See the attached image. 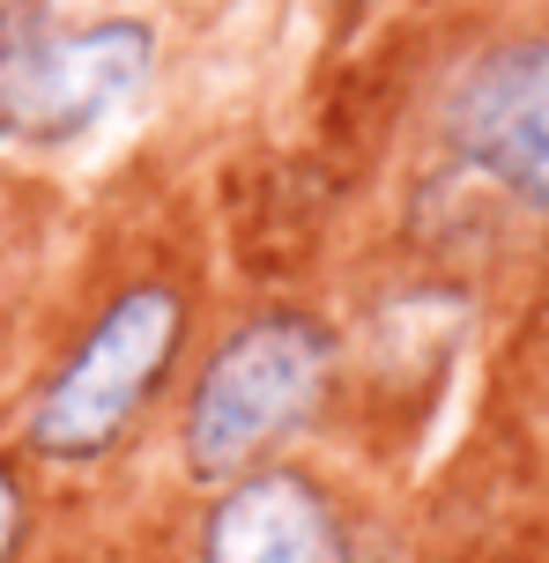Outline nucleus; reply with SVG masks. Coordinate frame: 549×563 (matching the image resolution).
Wrapping results in <instances>:
<instances>
[{
	"label": "nucleus",
	"instance_id": "nucleus-5",
	"mask_svg": "<svg viewBox=\"0 0 549 563\" xmlns=\"http://www.w3.org/2000/svg\"><path fill=\"white\" fill-rule=\"evenodd\" d=\"M208 563H342V534L305 482L261 475L223 497L208 527Z\"/></svg>",
	"mask_w": 549,
	"mask_h": 563
},
{
	"label": "nucleus",
	"instance_id": "nucleus-4",
	"mask_svg": "<svg viewBox=\"0 0 549 563\" xmlns=\"http://www.w3.org/2000/svg\"><path fill=\"white\" fill-rule=\"evenodd\" d=\"M453 141L475 170L549 208V45L491 53L453 97Z\"/></svg>",
	"mask_w": 549,
	"mask_h": 563
},
{
	"label": "nucleus",
	"instance_id": "nucleus-1",
	"mask_svg": "<svg viewBox=\"0 0 549 563\" xmlns=\"http://www.w3.org/2000/svg\"><path fill=\"white\" fill-rule=\"evenodd\" d=\"M327 386V334L312 319H261L216 349V364L186 408V452L201 475H238L261 445H275L289 422Z\"/></svg>",
	"mask_w": 549,
	"mask_h": 563
},
{
	"label": "nucleus",
	"instance_id": "nucleus-6",
	"mask_svg": "<svg viewBox=\"0 0 549 563\" xmlns=\"http://www.w3.org/2000/svg\"><path fill=\"white\" fill-rule=\"evenodd\" d=\"M8 549H15V482L0 475V563H8Z\"/></svg>",
	"mask_w": 549,
	"mask_h": 563
},
{
	"label": "nucleus",
	"instance_id": "nucleus-2",
	"mask_svg": "<svg viewBox=\"0 0 549 563\" xmlns=\"http://www.w3.org/2000/svg\"><path fill=\"white\" fill-rule=\"evenodd\" d=\"M172 341H178V297L172 289H127L89 327L75 364L45 386L37 416H30L37 452H53V460H97L127 430V416L142 408V394L156 386Z\"/></svg>",
	"mask_w": 549,
	"mask_h": 563
},
{
	"label": "nucleus",
	"instance_id": "nucleus-3",
	"mask_svg": "<svg viewBox=\"0 0 549 563\" xmlns=\"http://www.w3.org/2000/svg\"><path fill=\"white\" fill-rule=\"evenodd\" d=\"M149 59L156 45L142 23L45 37L30 30V15H8L0 23V119L23 134H83L149 82Z\"/></svg>",
	"mask_w": 549,
	"mask_h": 563
}]
</instances>
